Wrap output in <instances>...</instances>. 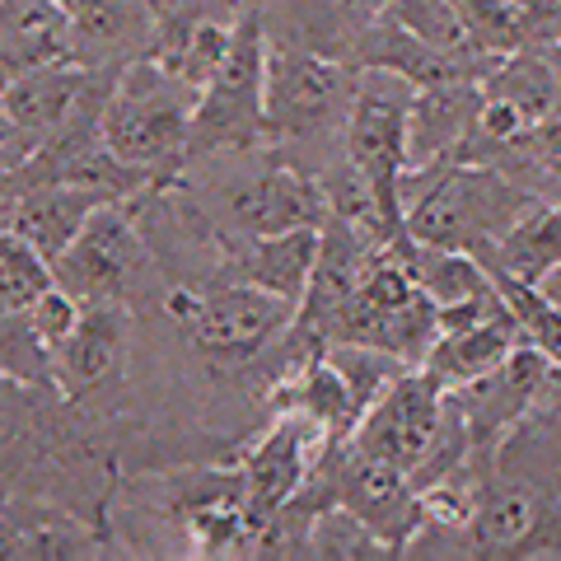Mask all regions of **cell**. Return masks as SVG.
Segmentation results:
<instances>
[{
    "mask_svg": "<svg viewBox=\"0 0 561 561\" xmlns=\"http://www.w3.org/2000/svg\"><path fill=\"white\" fill-rule=\"evenodd\" d=\"M187 5H225V10H249V5H262V0H187Z\"/></svg>",
    "mask_w": 561,
    "mask_h": 561,
    "instance_id": "obj_30",
    "label": "cell"
},
{
    "mask_svg": "<svg viewBox=\"0 0 561 561\" xmlns=\"http://www.w3.org/2000/svg\"><path fill=\"white\" fill-rule=\"evenodd\" d=\"M524 346V332L515 323V313L505 309H491L486 319L468 323V328H454V332H440L431 346V356L421 360V370L435 375L445 389H463V383L491 375L496 365L511 360V351Z\"/></svg>",
    "mask_w": 561,
    "mask_h": 561,
    "instance_id": "obj_20",
    "label": "cell"
},
{
    "mask_svg": "<svg viewBox=\"0 0 561 561\" xmlns=\"http://www.w3.org/2000/svg\"><path fill=\"white\" fill-rule=\"evenodd\" d=\"M150 276V243L131 202H103L84 230L51 257V280L80 305H131Z\"/></svg>",
    "mask_w": 561,
    "mask_h": 561,
    "instance_id": "obj_6",
    "label": "cell"
},
{
    "mask_svg": "<svg viewBox=\"0 0 561 561\" xmlns=\"http://www.w3.org/2000/svg\"><path fill=\"white\" fill-rule=\"evenodd\" d=\"M445 421H449V389L435 375L421 370V365H408L365 408L351 440L379 454V459L398 463L402 472H412V482H416V472L431 463L435 445H440Z\"/></svg>",
    "mask_w": 561,
    "mask_h": 561,
    "instance_id": "obj_8",
    "label": "cell"
},
{
    "mask_svg": "<svg viewBox=\"0 0 561 561\" xmlns=\"http://www.w3.org/2000/svg\"><path fill=\"white\" fill-rule=\"evenodd\" d=\"M491 276H515V280H538L561 262V197L557 202H534L524 216L505 230V239L486 257Z\"/></svg>",
    "mask_w": 561,
    "mask_h": 561,
    "instance_id": "obj_21",
    "label": "cell"
},
{
    "mask_svg": "<svg viewBox=\"0 0 561 561\" xmlns=\"http://www.w3.org/2000/svg\"><path fill=\"white\" fill-rule=\"evenodd\" d=\"M412 103H416V84L408 76H398L389 66H360L356 103H351V117L342 131V154L370 179V187L393 210L398 225H402L398 183L408 173Z\"/></svg>",
    "mask_w": 561,
    "mask_h": 561,
    "instance_id": "obj_7",
    "label": "cell"
},
{
    "mask_svg": "<svg viewBox=\"0 0 561 561\" xmlns=\"http://www.w3.org/2000/svg\"><path fill=\"white\" fill-rule=\"evenodd\" d=\"M538 202L515 173L472 160H435L402 173L398 210L412 243L431 249H468L486 257L505 230Z\"/></svg>",
    "mask_w": 561,
    "mask_h": 561,
    "instance_id": "obj_1",
    "label": "cell"
},
{
    "mask_svg": "<svg viewBox=\"0 0 561 561\" xmlns=\"http://www.w3.org/2000/svg\"><path fill=\"white\" fill-rule=\"evenodd\" d=\"M127 305H84L76 332L51 351V383L66 402H80L108 383L131 346Z\"/></svg>",
    "mask_w": 561,
    "mask_h": 561,
    "instance_id": "obj_16",
    "label": "cell"
},
{
    "mask_svg": "<svg viewBox=\"0 0 561 561\" xmlns=\"http://www.w3.org/2000/svg\"><path fill=\"white\" fill-rule=\"evenodd\" d=\"M38 154V140H33L20 122L10 117V108L0 103V197H14L28 160Z\"/></svg>",
    "mask_w": 561,
    "mask_h": 561,
    "instance_id": "obj_28",
    "label": "cell"
},
{
    "mask_svg": "<svg viewBox=\"0 0 561 561\" xmlns=\"http://www.w3.org/2000/svg\"><path fill=\"white\" fill-rule=\"evenodd\" d=\"M0 375L20 379V383H38V389H57L51 383V351L47 342L33 332L24 309L0 305Z\"/></svg>",
    "mask_w": 561,
    "mask_h": 561,
    "instance_id": "obj_26",
    "label": "cell"
},
{
    "mask_svg": "<svg viewBox=\"0 0 561 561\" xmlns=\"http://www.w3.org/2000/svg\"><path fill=\"white\" fill-rule=\"evenodd\" d=\"M267 24L262 5H249L234 20V38L225 47V61L206 80L192 117L187 150L197 154H249L267 140Z\"/></svg>",
    "mask_w": 561,
    "mask_h": 561,
    "instance_id": "obj_5",
    "label": "cell"
},
{
    "mask_svg": "<svg viewBox=\"0 0 561 561\" xmlns=\"http://www.w3.org/2000/svg\"><path fill=\"white\" fill-rule=\"evenodd\" d=\"M197 99L202 94L173 76L164 61L140 57L113 76V90L103 99L99 136L113 160L146 173L150 183H164L183 169Z\"/></svg>",
    "mask_w": 561,
    "mask_h": 561,
    "instance_id": "obj_2",
    "label": "cell"
},
{
    "mask_svg": "<svg viewBox=\"0 0 561 561\" xmlns=\"http://www.w3.org/2000/svg\"><path fill=\"white\" fill-rule=\"evenodd\" d=\"M328 445H337V440H332L319 421H309L295 408H276L272 426L239 454V472H243V486H249V505L257 524L305 486V478L328 454Z\"/></svg>",
    "mask_w": 561,
    "mask_h": 561,
    "instance_id": "obj_13",
    "label": "cell"
},
{
    "mask_svg": "<svg viewBox=\"0 0 561 561\" xmlns=\"http://www.w3.org/2000/svg\"><path fill=\"white\" fill-rule=\"evenodd\" d=\"M164 486H169V515L179 524L183 542H192V557H249L257 519L239 463L169 472Z\"/></svg>",
    "mask_w": 561,
    "mask_h": 561,
    "instance_id": "obj_11",
    "label": "cell"
},
{
    "mask_svg": "<svg viewBox=\"0 0 561 561\" xmlns=\"http://www.w3.org/2000/svg\"><path fill=\"white\" fill-rule=\"evenodd\" d=\"M319 249H323V225H295V230H276V234H249V239H230L225 243V276L230 280H249L280 295V300L300 305L313 267H319Z\"/></svg>",
    "mask_w": 561,
    "mask_h": 561,
    "instance_id": "obj_17",
    "label": "cell"
},
{
    "mask_svg": "<svg viewBox=\"0 0 561 561\" xmlns=\"http://www.w3.org/2000/svg\"><path fill=\"white\" fill-rule=\"evenodd\" d=\"M66 398L57 389H38V383H20L0 375V472L5 463H28L43 435L57 431V412Z\"/></svg>",
    "mask_w": 561,
    "mask_h": 561,
    "instance_id": "obj_22",
    "label": "cell"
},
{
    "mask_svg": "<svg viewBox=\"0 0 561 561\" xmlns=\"http://www.w3.org/2000/svg\"><path fill=\"white\" fill-rule=\"evenodd\" d=\"M309 557H337V561H370V557H393V548L383 542L370 524L346 505H328L313 515L309 529Z\"/></svg>",
    "mask_w": 561,
    "mask_h": 561,
    "instance_id": "obj_25",
    "label": "cell"
},
{
    "mask_svg": "<svg viewBox=\"0 0 561 561\" xmlns=\"http://www.w3.org/2000/svg\"><path fill=\"white\" fill-rule=\"evenodd\" d=\"M108 202L90 183H70V179H38L24 183L10 197V230L20 234L28 249H38L47 262L57 257L70 239L84 230V220Z\"/></svg>",
    "mask_w": 561,
    "mask_h": 561,
    "instance_id": "obj_19",
    "label": "cell"
},
{
    "mask_svg": "<svg viewBox=\"0 0 561 561\" xmlns=\"http://www.w3.org/2000/svg\"><path fill=\"white\" fill-rule=\"evenodd\" d=\"M76 28V61L117 76L122 66L150 57L173 0H66Z\"/></svg>",
    "mask_w": 561,
    "mask_h": 561,
    "instance_id": "obj_14",
    "label": "cell"
},
{
    "mask_svg": "<svg viewBox=\"0 0 561 561\" xmlns=\"http://www.w3.org/2000/svg\"><path fill=\"white\" fill-rule=\"evenodd\" d=\"M323 468H328V482H332L337 505L356 511L393 552L412 548V538L421 534V524H426V515H421V491L412 482V472H402L398 463L379 459V454H370V449H360L351 435L337 440V445H328Z\"/></svg>",
    "mask_w": 561,
    "mask_h": 561,
    "instance_id": "obj_10",
    "label": "cell"
},
{
    "mask_svg": "<svg viewBox=\"0 0 561 561\" xmlns=\"http://www.w3.org/2000/svg\"><path fill=\"white\" fill-rule=\"evenodd\" d=\"M216 216L225 225V243L249 239V234L295 230V225H323L328 220L323 179H313L290 154L257 160V164H249V173H234V179L220 187Z\"/></svg>",
    "mask_w": 561,
    "mask_h": 561,
    "instance_id": "obj_9",
    "label": "cell"
},
{
    "mask_svg": "<svg viewBox=\"0 0 561 561\" xmlns=\"http://www.w3.org/2000/svg\"><path fill=\"white\" fill-rule=\"evenodd\" d=\"M99 552L103 534L76 515V505L0 496V561H66Z\"/></svg>",
    "mask_w": 561,
    "mask_h": 561,
    "instance_id": "obj_15",
    "label": "cell"
},
{
    "mask_svg": "<svg viewBox=\"0 0 561 561\" xmlns=\"http://www.w3.org/2000/svg\"><path fill=\"white\" fill-rule=\"evenodd\" d=\"M383 14H389L393 24H402L408 33H416L421 43H431L435 51H445V57L463 61L468 70H478V76H486V70L496 66V61H486L482 51L472 47L459 0H389V10Z\"/></svg>",
    "mask_w": 561,
    "mask_h": 561,
    "instance_id": "obj_23",
    "label": "cell"
},
{
    "mask_svg": "<svg viewBox=\"0 0 561 561\" xmlns=\"http://www.w3.org/2000/svg\"><path fill=\"white\" fill-rule=\"evenodd\" d=\"M534 286H538V290H542V295H548V300H552V305L561 309V262H557V267H552L548 276H538V280H534Z\"/></svg>",
    "mask_w": 561,
    "mask_h": 561,
    "instance_id": "obj_29",
    "label": "cell"
},
{
    "mask_svg": "<svg viewBox=\"0 0 561 561\" xmlns=\"http://www.w3.org/2000/svg\"><path fill=\"white\" fill-rule=\"evenodd\" d=\"M61 61H76L66 0H0V90Z\"/></svg>",
    "mask_w": 561,
    "mask_h": 561,
    "instance_id": "obj_18",
    "label": "cell"
},
{
    "mask_svg": "<svg viewBox=\"0 0 561 561\" xmlns=\"http://www.w3.org/2000/svg\"><path fill=\"white\" fill-rule=\"evenodd\" d=\"M459 10H463L472 47H478L486 61H501L534 43V24L515 0H459Z\"/></svg>",
    "mask_w": 561,
    "mask_h": 561,
    "instance_id": "obj_24",
    "label": "cell"
},
{
    "mask_svg": "<svg viewBox=\"0 0 561 561\" xmlns=\"http://www.w3.org/2000/svg\"><path fill=\"white\" fill-rule=\"evenodd\" d=\"M542 51H548V61H552V70H557V84H561V38H557V43H542Z\"/></svg>",
    "mask_w": 561,
    "mask_h": 561,
    "instance_id": "obj_31",
    "label": "cell"
},
{
    "mask_svg": "<svg viewBox=\"0 0 561 561\" xmlns=\"http://www.w3.org/2000/svg\"><path fill=\"white\" fill-rule=\"evenodd\" d=\"M295 313L300 305L230 276H220L216 286H173L164 295V319L183 332L197 356L216 365H249L257 356H272L295 328Z\"/></svg>",
    "mask_w": 561,
    "mask_h": 561,
    "instance_id": "obj_3",
    "label": "cell"
},
{
    "mask_svg": "<svg viewBox=\"0 0 561 561\" xmlns=\"http://www.w3.org/2000/svg\"><path fill=\"white\" fill-rule=\"evenodd\" d=\"M28 323H33V332H38V337L47 342V351H57L70 332H76V323H80V313H84V305L76 300V295L70 290H61L57 280H51V286L38 295V300H33L28 309Z\"/></svg>",
    "mask_w": 561,
    "mask_h": 561,
    "instance_id": "obj_27",
    "label": "cell"
},
{
    "mask_svg": "<svg viewBox=\"0 0 561 561\" xmlns=\"http://www.w3.org/2000/svg\"><path fill=\"white\" fill-rule=\"evenodd\" d=\"M557 370L561 365L548 356V351L524 342V346L511 351V360L496 365L491 375L463 383V389H449L454 408H459V416H463L468 440H472V454L491 459V454L505 445V435L538 408V398L548 393Z\"/></svg>",
    "mask_w": 561,
    "mask_h": 561,
    "instance_id": "obj_12",
    "label": "cell"
},
{
    "mask_svg": "<svg viewBox=\"0 0 561 561\" xmlns=\"http://www.w3.org/2000/svg\"><path fill=\"white\" fill-rule=\"evenodd\" d=\"M356 84H360L356 61L267 38V94H262L267 140L305 150L328 146V140L342 146Z\"/></svg>",
    "mask_w": 561,
    "mask_h": 561,
    "instance_id": "obj_4",
    "label": "cell"
}]
</instances>
